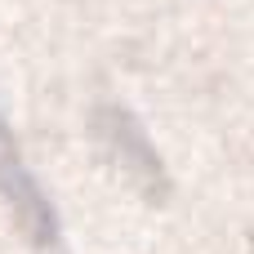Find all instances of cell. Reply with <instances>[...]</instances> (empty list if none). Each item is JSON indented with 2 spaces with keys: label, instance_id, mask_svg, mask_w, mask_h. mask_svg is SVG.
I'll list each match as a JSON object with an SVG mask.
<instances>
[{
  "label": "cell",
  "instance_id": "obj_1",
  "mask_svg": "<svg viewBox=\"0 0 254 254\" xmlns=\"http://www.w3.org/2000/svg\"><path fill=\"white\" fill-rule=\"evenodd\" d=\"M0 188H4V196L13 201V210L22 214V223L31 228V237H36V241H54V214H49V201L40 196L36 179L22 170L18 147H13L9 134H4V121H0Z\"/></svg>",
  "mask_w": 254,
  "mask_h": 254
},
{
  "label": "cell",
  "instance_id": "obj_2",
  "mask_svg": "<svg viewBox=\"0 0 254 254\" xmlns=\"http://www.w3.org/2000/svg\"><path fill=\"white\" fill-rule=\"evenodd\" d=\"M112 121V143H116V152H121V161H134L129 170H138V174H156V156H152V147H147V138H143V129L125 116V112H112L107 116Z\"/></svg>",
  "mask_w": 254,
  "mask_h": 254
}]
</instances>
